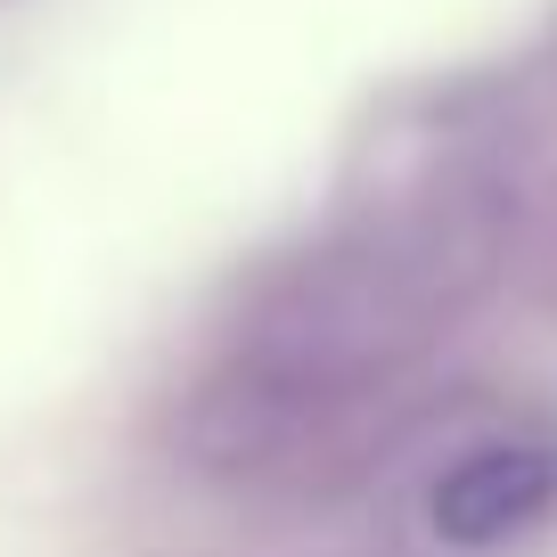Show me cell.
<instances>
[{
    "mask_svg": "<svg viewBox=\"0 0 557 557\" xmlns=\"http://www.w3.org/2000/svg\"><path fill=\"white\" fill-rule=\"evenodd\" d=\"M426 533L443 549L475 557V549H508L533 524L557 517V435L549 426H500L475 435L426 475Z\"/></svg>",
    "mask_w": 557,
    "mask_h": 557,
    "instance_id": "obj_2",
    "label": "cell"
},
{
    "mask_svg": "<svg viewBox=\"0 0 557 557\" xmlns=\"http://www.w3.org/2000/svg\"><path fill=\"white\" fill-rule=\"evenodd\" d=\"M418 385L426 377H369L230 329L181 394L173 451L222 492H336L418 418Z\"/></svg>",
    "mask_w": 557,
    "mask_h": 557,
    "instance_id": "obj_1",
    "label": "cell"
}]
</instances>
